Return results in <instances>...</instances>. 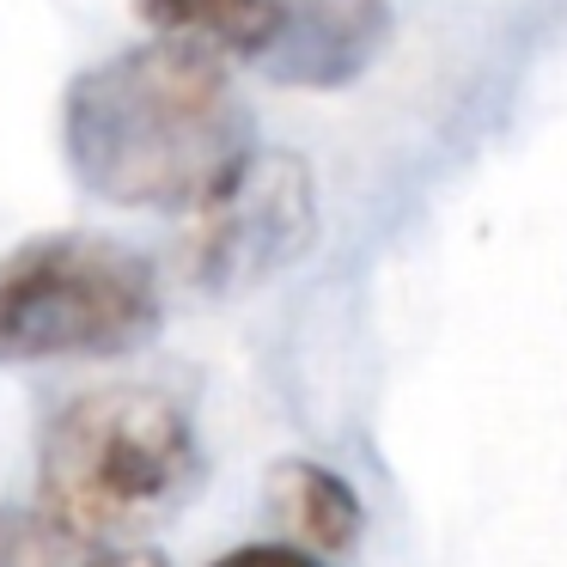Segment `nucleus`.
Listing matches in <instances>:
<instances>
[{
  "mask_svg": "<svg viewBox=\"0 0 567 567\" xmlns=\"http://www.w3.org/2000/svg\"><path fill=\"white\" fill-rule=\"evenodd\" d=\"M250 147V116L220 55L153 38L86 68L62 99V153L111 208L184 214Z\"/></svg>",
  "mask_w": 567,
  "mask_h": 567,
  "instance_id": "1",
  "label": "nucleus"
},
{
  "mask_svg": "<svg viewBox=\"0 0 567 567\" xmlns=\"http://www.w3.org/2000/svg\"><path fill=\"white\" fill-rule=\"evenodd\" d=\"M159 323V275L123 238L43 233L0 257V367L135 354Z\"/></svg>",
  "mask_w": 567,
  "mask_h": 567,
  "instance_id": "3",
  "label": "nucleus"
},
{
  "mask_svg": "<svg viewBox=\"0 0 567 567\" xmlns=\"http://www.w3.org/2000/svg\"><path fill=\"white\" fill-rule=\"evenodd\" d=\"M80 537L50 513H0V567H74Z\"/></svg>",
  "mask_w": 567,
  "mask_h": 567,
  "instance_id": "8",
  "label": "nucleus"
},
{
  "mask_svg": "<svg viewBox=\"0 0 567 567\" xmlns=\"http://www.w3.org/2000/svg\"><path fill=\"white\" fill-rule=\"evenodd\" d=\"M384 38H391L384 0H311V7L281 13V31L262 50V68L287 86H348L354 74H367Z\"/></svg>",
  "mask_w": 567,
  "mask_h": 567,
  "instance_id": "5",
  "label": "nucleus"
},
{
  "mask_svg": "<svg viewBox=\"0 0 567 567\" xmlns=\"http://www.w3.org/2000/svg\"><path fill=\"white\" fill-rule=\"evenodd\" d=\"M86 567H165V555L159 549H116V555H99Z\"/></svg>",
  "mask_w": 567,
  "mask_h": 567,
  "instance_id": "10",
  "label": "nucleus"
},
{
  "mask_svg": "<svg viewBox=\"0 0 567 567\" xmlns=\"http://www.w3.org/2000/svg\"><path fill=\"white\" fill-rule=\"evenodd\" d=\"M135 13L147 19L159 38L196 43L208 55H238V62H262V50L281 31V0H135Z\"/></svg>",
  "mask_w": 567,
  "mask_h": 567,
  "instance_id": "7",
  "label": "nucleus"
},
{
  "mask_svg": "<svg viewBox=\"0 0 567 567\" xmlns=\"http://www.w3.org/2000/svg\"><path fill=\"white\" fill-rule=\"evenodd\" d=\"M269 506L293 530L299 549L318 555L354 549L360 530H367V506H360L354 482L336 476L330 464H311V457H287V464L269 470Z\"/></svg>",
  "mask_w": 567,
  "mask_h": 567,
  "instance_id": "6",
  "label": "nucleus"
},
{
  "mask_svg": "<svg viewBox=\"0 0 567 567\" xmlns=\"http://www.w3.org/2000/svg\"><path fill=\"white\" fill-rule=\"evenodd\" d=\"M184 262L208 293H245L269 275L293 269L318 245V184L299 153L250 141L233 165L189 202Z\"/></svg>",
  "mask_w": 567,
  "mask_h": 567,
  "instance_id": "4",
  "label": "nucleus"
},
{
  "mask_svg": "<svg viewBox=\"0 0 567 567\" xmlns=\"http://www.w3.org/2000/svg\"><path fill=\"white\" fill-rule=\"evenodd\" d=\"M202 445L184 403L153 384H99L43 427V513L80 543L147 530L189 501Z\"/></svg>",
  "mask_w": 567,
  "mask_h": 567,
  "instance_id": "2",
  "label": "nucleus"
},
{
  "mask_svg": "<svg viewBox=\"0 0 567 567\" xmlns=\"http://www.w3.org/2000/svg\"><path fill=\"white\" fill-rule=\"evenodd\" d=\"M214 567H323V561L311 549H299V543H250V549L220 555Z\"/></svg>",
  "mask_w": 567,
  "mask_h": 567,
  "instance_id": "9",
  "label": "nucleus"
}]
</instances>
